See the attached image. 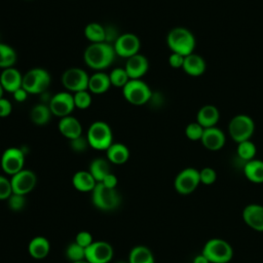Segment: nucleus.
I'll use <instances>...</instances> for the list:
<instances>
[{"label":"nucleus","mask_w":263,"mask_h":263,"mask_svg":"<svg viewBox=\"0 0 263 263\" xmlns=\"http://www.w3.org/2000/svg\"><path fill=\"white\" fill-rule=\"evenodd\" d=\"M91 176L95 178V180L100 183L103 181V179L110 174V165L108 159L104 158H96L90 162L89 171Z\"/></svg>","instance_id":"29"},{"label":"nucleus","mask_w":263,"mask_h":263,"mask_svg":"<svg viewBox=\"0 0 263 263\" xmlns=\"http://www.w3.org/2000/svg\"><path fill=\"white\" fill-rule=\"evenodd\" d=\"M199 184V171L194 167H186L182 170L176 176L174 181L176 191L183 195H187L195 191Z\"/></svg>","instance_id":"10"},{"label":"nucleus","mask_w":263,"mask_h":263,"mask_svg":"<svg viewBox=\"0 0 263 263\" xmlns=\"http://www.w3.org/2000/svg\"><path fill=\"white\" fill-rule=\"evenodd\" d=\"M115 54L114 47L109 42L90 43L83 52V60L90 69L101 71L112 64Z\"/></svg>","instance_id":"1"},{"label":"nucleus","mask_w":263,"mask_h":263,"mask_svg":"<svg viewBox=\"0 0 263 263\" xmlns=\"http://www.w3.org/2000/svg\"><path fill=\"white\" fill-rule=\"evenodd\" d=\"M116 263H128V262H125V261H119V262H116Z\"/></svg>","instance_id":"50"},{"label":"nucleus","mask_w":263,"mask_h":263,"mask_svg":"<svg viewBox=\"0 0 263 263\" xmlns=\"http://www.w3.org/2000/svg\"><path fill=\"white\" fill-rule=\"evenodd\" d=\"M12 194V187L10 180L0 175V200H5Z\"/></svg>","instance_id":"40"},{"label":"nucleus","mask_w":263,"mask_h":263,"mask_svg":"<svg viewBox=\"0 0 263 263\" xmlns=\"http://www.w3.org/2000/svg\"><path fill=\"white\" fill-rule=\"evenodd\" d=\"M199 179L201 184L212 185L217 180V173L212 167H209V166L203 167L202 170L199 171Z\"/></svg>","instance_id":"38"},{"label":"nucleus","mask_w":263,"mask_h":263,"mask_svg":"<svg viewBox=\"0 0 263 263\" xmlns=\"http://www.w3.org/2000/svg\"><path fill=\"white\" fill-rule=\"evenodd\" d=\"M166 43L172 52L187 57L194 52L195 38L192 32L184 27L173 28L167 36Z\"/></svg>","instance_id":"2"},{"label":"nucleus","mask_w":263,"mask_h":263,"mask_svg":"<svg viewBox=\"0 0 263 263\" xmlns=\"http://www.w3.org/2000/svg\"><path fill=\"white\" fill-rule=\"evenodd\" d=\"M61 80L67 90L75 93L81 90H87L89 76L83 69L73 67L63 73Z\"/></svg>","instance_id":"9"},{"label":"nucleus","mask_w":263,"mask_h":263,"mask_svg":"<svg viewBox=\"0 0 263 263\" xmlns=\"http://www.w3.org/2000/svg\"><path fill=\"white\" fill-rule=\"evenodd\" d=\"M73 263H89L87 260H81V261H77V262H73Z\"/></svg>","instance_id":"49"},{"label":"nucleus","mask_w":263,"mask_h":263,"mask_svg":"<svg viewBox=\"0 0 263 263\" xmlns=\"http://www.w3.org/2000/svg\"><path fill=\"white\" fill-rule=\"evenodd\" d=\"M12 111V105L10 101L5 98L0 99V117H7Z\"/></svg>","instance_id":"44"},{"label":"nucleus","mask_w":263,"mask_h":263,"mask_svg":"<svg viewBox=\"0 0 263 263\" xmlns=\"http://www.w3.org/2000/svg\"><path fill=\"white\" fill-rule=\"evenodd\" d=\"M106 153L108 161L114 164H123L129 157L128 148L121 143H112L106 150Z\"/></svg>","instance_id":"26"},{"label":"nucleus","mask_w":263,"mask_h":263,"mask_svg":"<svg viewBox=\"0 0 263 263\" xmlns=\"http://www.w3.org/2000/svg\"><path fill=\"white\" fill-rule=\"evenodd\" d=\"M12 95H13L14 101H16L18 103H22V102H25L27 100L29 92L22 86L18 89H16L14 92H12Z\"/></svg>","instance_id":"46"},{"label":"nucleus","mask_w":263,"mask_h":263,"mask_svg":"<svg viewBox=\"0 0 263 263\" xmlns=\"http://www.w3.org/2000/svg\"><path fill=\"white\" fill-rule=\"evenodd\" d=\"M184 59H185V57H183L179 53L172 52V54L168 57V64L171 67L176 68V69L182 68L183 64H184Z\"/></svg>","instance_id":"43"},{"label":"nucleus","mask_w":263,"mask_h":263,"mask_svg":"<svg viewBox=\"0 0 263 263\" xmlns=\"http://www.w3.org/2000/svg\"><path fill=\"white\" fill-rule=\"evenodd\" d=\"M117 182H118V180H117L116 176H115L114 174L110 173V174H108V175L103 179V181L100 182V183H102L103 185H105V186L108 187V188L114 189V188H116V186H117Z\"/></svg>","instance_id":"45"},{"label":"nucleus","mask_w":263,"mask_h":263,"mask_svg":"<svg viewBox=\"0 0 263 263\" xmlns=\"http://www.w3.org/2000/svg\"><path fill=\"white\" fill-rule=\"evenodd\" d=\"M86 140L88 146L91 148L96 150H107L113 140L111 127L104 121H96L88 127Z\"/></svg>","instance_id":"5"},{"label":"nucleus","mask_w":263,"mask_h":263,"mask_svg":"<svg viewBox=\"0 0 263 263\" xmlns=\"http://www.w3.org/2000/svg\"><path fill=\"white\" fill-rule=\"evenodd\" d=\"M236 152L239 158L246 161H250L254 159L257 152V148L256 145L251 140H247L237 144Z\"/></svg>","instance_id":"33"},{"label":"nucleus","mask_w":263,"mask_h":263,"mask_svg":"<svg viewBox=\"0 0 263 263\" xmlns=\"http://www.w3.org/2000/svg\"><path fill=\"white\" fill-rule=\"evenodd\" d=\"M204 128L197 122H191L189 123L185 128V135L186 137L191 141H200L202 135H203Z\"/></svg>","instance_id":"37"},{"label":"nucleus","mask_w":263,"mask_h":263,"mask_svg":"<svg viewBox=\"0 0 263 263\" xmlns=\"http://www.w3.org/2000/svg\"><path fill=\"white\" fill-rule=\"evenodd\" d=\"M220 113L217 107L214 105H204L198 111L196 115V121L203 127H213L216 126L219 121Z\"/></svg>","instance_id":"21"},{"label":"nucleus","mask_w":263,"mask_h":263,"mask_svg":"<svg viewBox=\"0 0 263 263\" xmlns=\"http://www.w3.org/2000/svg\"><path fill=\"white\" fill-rule=\"evenodd\" d=\"M10 183L12 187V193L25 196L36 186L37 177L34 172L24 168L11 176Z\"/></svg>","instance_id":"13"},{"label":"nucleus","mask_w":263,"mask_h":263,"mask_svg":"<svg viewBox=\"0 0 263 263\" xmlns=\"http://www.w3.org/2000/svg\"><path fill=\"white\" fill-rule=\"evenodd\" d=\"M50 250L49 241L44 236H35L33 237L28 246V251L31 257L34 259H43L45 258Z\"/></svg>","instance_id":"25"},{"label":"nucleus","mask_w":263,"mask_h":263,"mask_svg":"<svg viewBox=\"0 0 263 263\" xmlns=\"http://www.w3.org/2000/svg\"><path fill=\"white\" fill-rule=\"evenodd\" d=\"M51 111L48 106L44 104H38L35 105L30 112V118L33 123L37 125H43L46 124L50 120Z\"/></svg>","instance_id":"31"},{"label":"nucleus","mask_w":263,"mask_h":263,"mask_svg":"<svg viewBox=\"0 0 263 263\" xmlns=\"http://www.w3.org/2000/svg\"><path fill=\"white\" fill-rule=\"evenodd\" d=\"M16 61L14 49L4 43H0V68L7 69L12 67Z\"/></svg>","instance_id":"32"},{"label":"nucleus","mask_w":263,"mask_h":263,"mask_svg":"<svg viewBox=\"0 0 263 263\" xmlns=\"http://www.w3.org/2000/svg\"><path fill=\"white\" fill-rule=\"evenodd\" d=\"M7 200H8L9 209L14 212L23 210L24 206L26 205V198L24 195L12 193Z\"/></svg>","instance_id":"39"},{"label":"nucleus","mask_w":263,"mask_h":263,"mask_svg":"<svg viewBox=\"0 0 263 263\" xmlns=\"http://www.w3.org/2000/svg\"><path fill=\"white\" fill-rule=\"evenodd\" d=\"M228 132L232 140L237 144L250 140L255 132L254 120L246 114L235 115L228 124Z\"/></svg>","instance_id":"8"},{"label":"nucleus","mask_w":263,"mask_h":263,"mask_svg":"<svg viewBox=\"0 0 263 263\" xmlns=\"http://www.w3.org/2000/svg\"><path fill=\"white\" fill-rule=\"evenodd\" d=\"M58 128L60 133L70 141L79 138L82 135V126L79 120L71 115L61 118L58 124Z\"/></svg>","instance_id":"20"},{"label":"nucleus","mask_w":263,"mask_h":263,"mask_svg":"<svg viewBox=\"0 0 263 263\" xmlns=\"http://www.w3.org/2000/svg\"><path fill=\"white\" fill-rule=\"evenodd\" d=\"M24 152L15 147L6 149L1 156V168L4 173L10 176H13L14 174L24 170Z\"/></svg>","instance_id":"12"},{"label":"nucleus","mask_w":263,"mask_h":263,"mask_svg":"<svg viewBox=\"0 0 263 263\" xmlns=\"http://www.w3.org/2000/svg\"><path fill=\"white\" fill-rule=\"evenodd\" d=\"M113 257L112 246L103 240L93 241L85 248V260L89 263H109Z\"/></svg>","instance_id":"14"},{"label":"nucleus","mask_w":263,"mask_h":263,"mask_svg":"<svg viewBox=\"0 0 263 263\" xmlns=\"http://www.w3.org/2000/svg\"><path fill=\"white\" fill-rule=\"evenodd\" d=\"M91 201L102 211H113L119 206L121 197L115 188H108L102 183H97L91 191Z\"/></svg>","instance_id":"4"},{"label":"nucleus","mask_w":263,"mask_h":263,"mask_svg":"<svg viewBox=\"0 0 263 263\" xmlns=\"http://www.w3.org/2000/svg\"><path fill=\"white\" fill-rule=\"evenodd\" d=\"M66 256L69 260L72 261V263L84 260L85 259V249L74 241L73 243H71L67 247Z\"/></svg>","instance_id":"35"},{"label":"nucleus","mask_w":263,"mask_h":263,"mask_svg":"<svg viewBox=\"0 0 263 263\" xmlns=\"http://www.w3.org/2000/svg\"><path fill=\"white\" fill-rule=\"evenodd\" d=\"M0 83L4 90L12 93L16 89L22 87L23 75L17 69L13 67L3 69L0 74Z\"/></svg>","instance_id":"19"},{"label":"nucleus","mask_w":263,"mask_h":263,"mask_svg":"<svg viewBox=\"0 0 263 263\" xmlns=\"http://www.w3.org/2000/svg\"><path fill=\"white\" fill-rule=\"evenodd\" d=\"M3 91H4V89H3V87H2V85L0 83V99L3 98Z\"/></svg>","instance_id":"48"},{"label":"nucleus","mask_w":263,"mask_h":263,"mask_svg":"<svg viewBox=\"0 0 263 263\" xmlns=\"http://www.w3.org/2000/svg\"><path fill=\"white\" fill-rule=\"evenodd\" d=\"M149 63L147 58L140 53L128 58L124 67L129 79H140L147 73Z\"/></svg>","instance_id":"18"},{"label":"nucleus","mask_w":263,"mask_h":263,"mask_svg":"<svg viewBox=\"0 0 263 263\" xmlns=\"http://www.w3.org/2000/svg\"><path fill=\"white\" fill-rule=\"evenodd\" d=\"M84 36L91 43L106 42V29L98 23H89L84 28Z\"/></svg>","instance_id":"30"},{"label":"nucleus","mask_w":263,"mask_h":263,"mask_svg":"<svg viewBox=\"0 0 263 263\" xmlns=\"http://www.w3.org/2000/svg\"><path fill=\"white\" fill-rule=\"evenodd\" d=\"M128 263H154V256L149 248L136 246L129 253Z\"/></svg>","instance_id":"28"},{"label":"nucleus","mask_w":263,"mask_h":263,"mask_svg":"<svg viewBox=\"0 0 263 263\" xmlns=\"http://www.w3.org/2000/svg\"><path fill=\"white\" fill-rule=\"evenodd\" d=\"M193 263H210V261L205 258V256H203L202 254H199L194 257Z\"/></svg>","instance_id":"47"},{"label":"nucleus","mask_w":263,"mask_h":263,"mask_svg":"<svg viewBox=\"0 0 263 263\" xmlns=\"http://www.w3.org/2000/svg\"><path fill=\"white\" fill-rule=\"evenodd\" d=\"M109 78L111 81V85L115 87H123L129 80V77L124 68H115L113 69L110 74Z\"/></svg>","instance_id":"34"},{"label":"nucleus","mask_w":263,"mask_h":263,"mask_svg":"<svg viewBox=\"0 0 263 263\" xmlns=\"http://www.w3.org/2000/svg\"><path fill=\"white\" fill-rule=\"evenodd\" d=\"M87 145H88L87 140L84 139V138H82V136L79 137V138H76V139H74V140H71V147H72V149H73L74 151H76V152H82V151H84L85 148L87 147Z\"/></svg>","instance_id":"42"},{"label":"nucleus","mask_w":263,"mask_h":263,"mask_svg":"<svg viewBox=\"0 0 263 263\" xmlns=\"http://www.w3.org/2000/svg\"><path fill=\"white\" fill-rule=\"evenodd\" d=\"M201 254L210 263H228L233 257V249L225 239L215 237L204 243Z\"/></svg>","instance_id":"3"},{"label":"nucleus","mask_w":263,"mask_h":263,"mask_svg":"<svg viewBox=\"0 0 263 263\" xmlns=\"http://www.w3.org/2000/svg\"><path fill=\"white\" fill-rule=\"evenodd\" d=\"M73 186L80 192H91L97 185V181L88 171H78L72 178Z\"/></svg>","instance_id":"23"},{"label":"nucleus","mask_w":263,"mask_h":263,"mask_svg":"<svg viewBox=\"0 0 263 263\" xmlns=\"http://www.w3.org/2000/svg\"><path fill=\"white\" fill-rule=\"evenodd\" d=\"M200 142L202 146L208 150L218 151L224 147L226 142V137L220 128L213 126V127L204 128Z\"/></svg>","instance_id":"17"},{"label":"nucleus","mask_w":263,"mask_h":263,"mask_svg":"<svg viewBox=\"0 0 263 263\" xmlns=\"http://www.w3.org/2000/svg\"><path fill=\"white\" fill-rule=\"evenodd\" d=\"M73 98H74L75 108L83 110V109H87L91 104V96L87 90H81V91L75 92Z\"/></svg>","instance_id":"36"},{"label":"nucleus","mask_w":263,"mask_h":263,"mask_svg":"<svg viewBox=\"0 0 263 263\" xmlns=\"http://www.w3.org/2000/svg\"><path fill=\"white\" fill-rule=\"evenodd\" d=\"M243 174L252 183H263V160L252 159L247 161L243 166Z\"/></svg>","instance_id":"27"},{"label":"nucleus","mask_w":263,"mask_h":263,"mask_svg":"<svg viewBox=\"0 0 263 263\" xmlns=\"http://www.w3.org/2000/svg\"><path fill=\"white\" fill-rule=\"evenodd\" d=\"M111 86V81L109 78V75L102 72L98 71L91 76H89L88 80V88L90 92L95 95H101L106 92Z\"/></svg>","instance_id":"24"},{"label":"nucleus","mask_w":263,"mask_h":263,"mask_svg":"<svg viewBox=\"0 0 263 263\" xmlns=\"http://www.w3.org/2000/svg\"><path fill=\"white\" fill-rule=\"evenodd\" d=\"M124 99L132 105L142 106L146 104L152 97L149 85L141 79H129L122 87Z\"/></svg>","instance_id":"6"},{"label":"nucleus","mask_w":263,"mask_h":263,"mask_svg":"<svg viewBox=\"0 0 263 263\" xmlns=\"http://www.w3.org/2000/svg\"><path fill=\"white\" fill-rule=\"evenodd\" d=\"M75 242L85 249L93 242L92 235L88 231H80L75 237Z\"/></svg>","instance_id":"41"},{"label":"nucleus","mask_w":263,"mask_h":263,"mask_svg":"<svg viewBox=\"0 0 263 263\" xmlns=\"http://www.w3.org/2000/svg\"><path fill=\"white\" fill-rule=\"evenodd\" d=\"M243 222L253 230L263 232V205L251 203L242 211Z\"/></svg>","instance_id":"16"},{"label":"nucleus","mask_w":263,"mask_h":263,"mask_svg":"<svg viewBox=\"0 0 263 263\" xmlns=\"http://www.w3.org/2000/svg\"><path fill=\"white\" fill-rule=\"evenodd\" d=\"M50 84L49 73L42 68H33L23 75L22 86L32 95L42 93Z\"/></svg>","instance_id":"7"},{"label":"nucleus","mask_w":263,"mask_h":263,"mask_svg":"<svg viewBox=\"0 0 263 263\" xmlns=\"http://www.w3.org/2000/svg\"><path fill=\"white\" fill-rule=\"evenodd\" d=\"M141 46L140 39L133 33H124L119 35L114 42V51L116 54L122 58H130L139 53Z\"/></svg>","instance_id":"11"},{"label":"nucleus","mask_w":263,"mask_h":263,"mask_svg":"<svg viewBox=\"0 0 263 263\" xmlns=\"http://www.w3.org/2000/svg\"><path fill=\"white\" fill-rule=\"evenodd\" d=\"M206 68L205 61L197 53H191L184 59L182 69L190 76H200L204 73Z\"/></svg>","instance_id":"22"},{"label":"nucleus","mask_w":263,"mask_h":263,"mask_svg":"<svg viewBox=\"0 0 263 263\" xmlns=\"http://www.w3.org/2000/svg\"><path fill=\"white\" fill-rule=\"evenodd\" d=\"M48 107L51 113L58 117L69 116L75 108L74 98L68 91L58 92L50 99Z\"/></svg>","instance_id":"15"}]
</instances>
